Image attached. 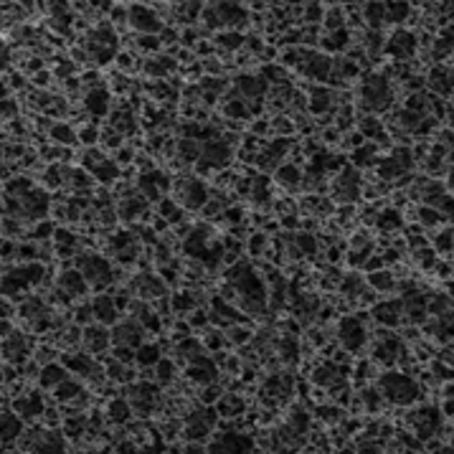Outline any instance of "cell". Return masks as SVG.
<instances>
[{
	"instance_id": "6da1fadb",
	"label": "cell",
	"mask_w": 454,
	"mask_h": 454,
	"mask_svg": "<svg viewBox=\"0 0 454 454\" xmlns=\"http://www.w3.org/2000/svg\"><path fill=\"white\" fill-rule=\"evenodd\" d=\"M373 384H376V388L381 391V396L388 406H414L421 391L416 378L409 376V373H401L396 368H386L384 373H378Z\"/></svg>"
},
{
	"instance_id": "7a4b0ae2",
	"label": "cell",
	"mask_w": 454,
	"mask_h": 454,
	"mask_svg": "<svg viewBox=\"0 0 454 454\" xmlns=\"http://www.w3.org/2000/svg\"><path fill=\"white\" fill-rule=\"evenodd\" d=\"M77 269L84 274V280L89 282L91 292H105L107 287L114 285V262L105 257V254L94 252H79L77 257Z\"/></svg>"
},
{
	"instance_id": "3957f363",
	"label": "cell",
	"mask_w": 454,
	"mask_h": 454,
	"mask_svg": "<svg viewBox=\"0 0 454 454\" xmlns=\"http://www.w3.org/2000/svg\"><path fill=\"white\" fill-rule=\"evenodd\" d=\"M335 338L340 342V348L350 350L353 356H358L368 345V328L353 312L340 315L335 322Z\"/></svg>"
},
{
	"instance_id": "277c9868",
	"label": "cell",
	"mask_w": 454,
	"mask_h": 454,
	"mask_svg": "<svg viewBox=\"0 0 454 454\" xmlns=\"http://www.w3.org/2000/svg\"><path fill=\"white\" fill-rule=\"evenodd\" d=\"M416 33L409 29H393L391 36H386L384 56L386 61H411L416 56Z\"/></svg>"
},
{
	"instance_id": "5b68a950",
	"label": "cell",
	"mask_w": 454,
	"mask_h": 454,
	"mask_svg": "<svg viewBox=\"0 0 454 454\" xmlns=\"http://www.w3.org/2000/svg\"><path fill=\"white\" fill-rule=\"evenodd\" d=\"M130 29L140 36H158L165 29V23L150 3H130Z\"/></svg>"
},
{
	"instance_id": "8992f818",
	"label": "cell",
	"mask_w": 454,
	"mask_h": 454,
	"mask_svg": "<svg viewBox=\"0 0 454 454\" xmlns=\"http://www.w3.org/2000/svg\"><path fill=\"white\" fill-rule=\"evenodd\" d=\"M183 373H186V378H188L190 384L196 386H209V384H216L218 381V373H221V368L216 365V361L211 358V353H198V356L188 358V365L183 368Z\"/></svg>"
},
{
	"instance_id": "52a82bcc",
	"label": "cell",
	"mask_w": 454,
	"mask_h": 454,
	"mask_svg": "<svg viewBox=\"0 0 454 454\" xmlns=\"http://www.w3.org/2000/svg\"><path fill=\"white\" fill-rule=\"evenodd\" d=\"M147 340V330L137 317H119L112 325V345H130V348H140L142 342Z\"/></svg>"
},
{
	"instance_id": "ba28073f",
	"label": "cell",
	"mask_w": 454,
	"mask_h": 454,
	"mask_svg": "<svg viewBox=\"0 0 454 454\" xmlns=\"http://www.w3.org/2000/svg\"><path fill=\"white\" fill-rule=\"evenodd\" d=\"M31 333L26 330H13L8 338H3V361L8 363H15L21 368L29 358H33V342H31Z\"/></svg>"
},
{
	"instance_id": "9c48e42d",
	"label": "cell",
	"mask_w": 454,
	"mask_h": 454,
	"mask_svg": "<svg viewBox=\"0 0 454 454\" xmlns=\"http://www.w3.org/2000/svg\"><path fill=\"white\" fill-rule=\"evenodd\" d=\"M112 105H114L112 91H109V86H107L105 82H99V84H94V86H84L82 107H84L86 112L97 119V122L112 112Z\"/></svg>"
},
{
	"instance_id": "30bf717a",
	"label": "cell",
	"mask_w": 454,
	"mask_h": 454,
	"mask_svg": "<svg viewBox=\"0 0 454 454\" xmlns=\"http://www.w3.org/2000/svg\"><path fill=\"white\" fill-rule=\"evenodd\" d=\"M21 201H23V221L26 224H36V221L49 218L51 206H54L51 193L46 188H41V186H36L29 196H23Z\"/></svg>"
},
{
	"instance_id": "8fae6325",
	"label": "cell",
	"mask_w": 454,
	"mask_h": 454,
	"mask_svg": "<svg viewBox=\"0 0 454 454\" xmlns=\"http://www.w3.org/2000/svg\"><path fill=\"white\" fill-rule=\"evenodd\" d=\"M216 6V13L218 18H221V26H224V31H234V33H249L246 31V26H249V10L244 8V3H226V0H221V3H213Z\"/></svg>"
},
{
	"instance_id": "7c38bea8",
	"label": "cell",
	"mask_w": 454,
	"mask_h": 454,
	"mask_svg": "<svg viewBox=\"0 0 454 454\" xmlns=\"http://www.w3.org/2000/svg\"><path fill=\"white\" fill-rule=\"evenodd\" d=\"M23 416L10 409V406H3V414H0V444H3V452H18V444L15 439L23 434Z\"/></svg>"
},
{
	"instance_id": "4fadbf2b",
	"label": "cell",
	"mask_w": 454,
	"mask_h": 454,
	"mask_svg": "<svg viewBox=\"0 0 454 454\" xmlns=\"http://www.w3.org/2000/svg\"><path fill=\"white\" fill-rule=\"evenodd\" d=\"M175 201L181 203L186 213H198L203 209V203L209 201V183H203L201 178H188V183L183 186V190L175 196Z\"/></svg>"
},
{
	"instance_id": "5bb4252c",
	"label": "cell",
	"mask_w": 454,
	"mask_h": 454,
	"mask_svg": "<svg viewBox=\"0 0 454 454\" xmlns=\"http://www.w3.org/2000/svg\"><path fill=\"white\" fill-rule=\"evenodd\" d=\"M234 89L239 91V97L246 99V102H254V99H264L266 91H269V82H266L262 74H249V71H241L236 77L231 79Z\"/></svg>"
},
{
	"instance_id": "9a60e30c",
	"label": "cell",
	"mask_w": 454,
	"mask_h": 454,
	"mask_svg": "<svg viewBox=\"0 0 454 454\" xmlns=\"http://www.w3.org/2000/svg\"><path fill=\"white\" fill-rule=\"evenodd\" d=\"M82 348L91 356H99V353H107L112 348V330H107V325H99V322H91L84 328V338H82Z\"/></svg>"
},
{
	"instance_id": "2e32d148",
	"label": "cell",
	"mask_w": 454,
	"mask_h": 454,
	"mask_svg": "<svg viewBox=\"0 0 454 454\" xmlns=\"http://www.w3.org/2000/svg\"><path fill=\"white\" fill-rule=\"evenodd\" d=\"M56 287H61L63 292H69L74 300H82V297L89 292V282L84 280V274L79 272L77 266H74V269L56 272Z\"/></svg>"
},
{
	"instance_id": "e0dca14e",
	"label": "cell",
	"mask_w": 454,
	"mask_h": 454,
	"mask_svg": "<svg viewBox=\"0 0 454 454\" xmlns=\"http://www.w3.org/2000/svg\"><path fill=\"white\" fill-rule=\"evenodd\" d=\"M91 310H94V322L99 325H107V328H112L114 322L122 317L117 312V305H114V297L107 292H99L94 300H91Z\"/></svg>"
},
{
	"instance_id": "ac0fdd59",
	"label": "cell",
	"mask_w": 454,
	"mask_h": 454,
	"mask_svg": "<svg viewBox=\"0 0 454 454\" xmlns=\"http://www.w3.org/2000/svg\"><path fill=\"white\" fill-rule=\"evenodd\" d=\"M105 419L107 426H125L130 419H135L133 404L127 401V396H112L105 404Z\"/></svg>"
},
{
	"instance_id": "d6986e66",
	"label": "cell",
	"mask_w": 454,
	"mask_h": 454,
	"mask_svg": "<svg viewBox=\"0 0 454 454\" xmlns=\"http://www.w3.org/2000/svg\"><path fill=\"white\" fill-rule=\"evenodd\" d=\"M274 356L280 358L282 365H292L294 368V363L300 361V338L280 333L274 338Z\"/></svg>"
},
{
	"instance_id": "ffe728a7",
	"label": "cell",
	"mask_w": 454,
	"mask_h": 454,
	"mask_svg": "<svg viewBox=\"0 0 454 454\" xmlns=\"http://www.w3.org/2000/svg\"><path fill=\"white\" fill-rule=\"evenodd\" d=\"M218 112L224 114V119H234V122H252V112H249V102L241 97H224L218 105Z\"/></svg>"
},
{
	"instance_id": "44dd1931",
	"label": "cell",
	"mask_w": 454,
	"mask_h": 454,
	"mask_svg": "<svg viewBox=\"0 0 454 454\" xmlns=\"http://www.w3.org/2000/svg\"><path fill=\"white\" fill-rule=\"evenodd\" d=\"M66 378H69V368H66L61 361H54V363L43 365L41 368L36 386L43 388V391H51V388H56V386L61 384V381H66Z\"/></svg>"
},
{
	"instance_id": "7402d4cb",
	"label": "cell",
	"mask_w": 454,
	"mask_h": 454,
	"mask_svg": "<svg viewBox=\"0 0 454 454\" xmlns=\"http://www.w3.org/2000/svg\"><path fill=\"white\" fill-rule=\"evenodd\" d=\"M49 140L54 142V145H61V147H82V145H79L77 127L69 125L66 119H59V122H54V127L49 130Z\"/></svg>"
},
{
	"instance_id": "603a6c76",
	"label": "cell",
	"mask_w": 454,
	"mask_h": 454,
	"mask_svg": "<svg viewBox=\"0 0 454 454\" xmlns=\"http://www.w3.org/2000/svg\"><path fill=\"white\" fill-rule=\"evenodd\" d=\"M361 18H363L368 31H384L386 26V3L370 0V3H361Z\"/></svg>"
},
{
	"instance_id": "cb8c5ba5",
	"label": "cell",
	"mask_w": 454,
	"mask_h": 454,
	"mask_svg": "<svg viewBox=\"0 0 454 454\" xmlns=\"http://www.w3.org/2000/svg\"><path fill=\"white\" fill-rule=\"evenodd\" d=\"M285 424L292 429L294 434H300V437H308L310 426H312V411H310L308 406H292L285 416Z\"/></svg>"
},
{
	"instance_id": "d4e9b609",
	"label": "cell",
	"mask_w": 454,
	"mask_h": 454,
	"mask_svg": "<svg viewBox=\"0 0 454 454\" xmlns=\"http://www.w3.org/2000/svg\"><path fill=\"white\" fill-rule=\"evenodd\" d=\"M274 183L285 190H297L302 186V168L300 165H292V162H282L280 168L274 170Z\"/></svg>"
},
{
	"instance_id": "484cf974",
	"label": "cell",
	"mask_w": 454,
	"mask_h": 454,
	"mask_svg": "<svg viewBox=\"0 0 454 454\" xmlns=\"http://www.w3.org/2000/svg\"><path fill=\"white\" fill-rule=\"evenodd\" d=\"M358 396H361V401H363L365 414H368V416H376V414H381L384 409H388V404L384 401V396H381V391L376 388V384H370V381L358 388Z\"/></svg>"
},
{
	"instance_id": "4316f807",
	"label": "cell",
	"mask_w": 454,
	"mask_h": 454,
	"mask_svg": "<svg viewBox=\"0 0 454 454\" xmlns=\"http://www.w3.org/2000/svg\"><path fill=\"white\" fill-rule=\"evenodd\" d=\"M325 8V18H322V33H338L345 29V13H342L340 3H322Z\"/></svg>"
},
{
	"instance_id": "83f0119b",
	"label": "cell",
	"mask_w": 454,
	"mask_h": 454,
	"mask_svg": "<svg viewBox=\"0 0 454 454\" xmlns=\"http://www.w3.org/2000/svg\"><path fill=\"white\" fill-rule=\"evenodd\" d=\"M33 188H36V178L31 173H18L8 183H3V193H6V196H13V198L29 196Z\"/></svg>"
},
{
	"instance_id": "f1b7e54d",
	"label": "cell",
	"mask_w": 454,
	"mask_h": 454,
	"mask_svg": "<svg viewBox=\"0 0 454 454\" xmlns=\"http://www.w3.org/2000/svg\"><path fill=\"white\" fill-rule=\"evenodd\" d=\"M84 391V384H82V378H66V381H61V384L56 386V388H51V396H54V401L56 404H69V401H74V398L79 396V393Z\"/></svg>"
},
{
	"instance_id": "f546056e",
	"label": "cell",
	"mask_w": 454,
	"mask_h": 454,
	"mask_svg": "<svg viewBox=\"0 0 454 454\" xmlns=\"http://www.w3.org/2000/svg\"><path fill=\"white\" fill-rule=\"evenodd\" d=\"M365 285L370 287V289H376L378 294H393V289H396V280H393V274L388 272V269H378V272H368L363 274Z\"/></svg>"
},
{
	"instance_id": "4dcf8cb0",
	"label": "cell",
	"mask_w": 454,
	"mask_h": 454,
	"mask_svg": "<svg viewBox=\"0 0 454 454\" xmlns=\"http://www.w3.org/2000/svg\"><path fill=\"white\" fill-rule=\"evenodd\" d=\"M226 335V342L234 345V348H241V345H249L254 338V330H252V322H234L229 328L224 330Z\"/></svg>"
},
{
	"instance_id": "1f68e13d",
	"label": "cell",
	"mask_w": 454,
	"mask_h": 454,
	"mask_svg": "<svg viewBox=\"0 0 454 454\" xmlns=\"http://www.w3.org/2000/svg\"><path fill=\"white\" fill-rule=\"evenodd\" d=\"M432 246L437 257L439 259H452V249H454V231H452V224L441 226L432 239Z\"/></svg>"
},
{
	"instance_id": "d6a6232c",
	"label": "cell",
	"mask_w": 454,
	"mask_h": 454,
	"mask_svg": "<svg viewBox=\"0 0 454 454\" xmlns=\"http://www.w3.org/2000/svg\"><path fill=\"white\" fill-rule=\"evenodd\" d=\"M201 153H203V142L193 140V137H178V158H181L186 165H196L201 160Z\"/></svg>"
},
{
	"instance_id": "836d02e7",
	"label": "cell",
	"mask_w": 454,
	"mask_h": 454,
	"mask_svg": "<svg viewBox=\"0 0 454 454\" xmlns=\"http://www.w3.org/2000/svg\"><path fill=\"white\" fill-rule=\"evenodd\" d=\"M244 41H246V36L234 33V31H221V33L213 36L216 51H226V54H236L239 49H244Z\"/></svg>"
},
{
	"instance_id": "e575fe53",
	"label": "cell",
	"mask_w": 454,
	"mask_h": 454,
	"mask_svg": "<svg viewBox=\"0 0 454 454\" xmlns=\"http://www.w3.org/2000/svg\"><path fill=\"white\" fill-rule=\"evenodd\" d=\"M292 244L305 254V259H312L320 254V241H317V234H310V231H294Z\"/></svg>"
},
{
	"instance_id": "d590c367",
	"label": "cell",
	"mask_w": 454,
	"mask_h": 454,
	"mask_svg": "<svg viewBox=\"0 0 454 454\" xmlns=\"http://www.w3.org/2000/svg\"><path fill=\"white\" fill-rule=\"evenodd\" d=\"M178 365H175V361L170 356H162L158 363H155V373H158V384L162 386V388H168L170 384H175L178 381Z\"/></svg>"
},
{
	"instance_id": "8d00e7d4",
	"label": "cell",
	"mask_w": 454,
	"mask_h": 454,
	"mask_svg": "<svg viewBox=\"0 0 454 454\" xmlns=\"http://www.w3.org/2000/svg\"><path fill=\"white\" fill-rule=\"evenodd\" d=\"M416 211H419V224L424 226V229H441V226L452 224V218H444L437 209H432V206H424V203H419L416 206Z\"/></svg>"
},
{
	"instance_id": "74e56055",
	"label": "cell",
	"mask_w": 454,
	"mask_h": 454,
	"mask_svg": "<svg viewBox=\"0 0 454 454\" xmlns=\"http://www.w3.org/2000/svg\"><path fill=\"white\" fill-rule=\"evenodd\" d=\"M356 130L365 140H376L378 135L384 133V122L378 119V114H363V117L356 119Z\"/></svg>"
},
{
	"instance_id": "f35d334b",
	"label": "cell",
	"mask_w": 454,
	"mask_h": 454,
	"mask_svg": "<svg viewBox=\"0 0 454 454\" xmlns=\"http://www.w3.org/2000/svg\"><path fill=\"white\" fill-rule=\"evenodd\" d=\"M160 358H162V348H160V345H158L155 340H145L140 348H137V358H135V363L142 368V365H155L158 361H160Z\"/></svg>"
},
{
	"instance_id": "ab89813d",
	"label": "cell",
	"mask_w": 454,
	"mask_h": 454,
	"mask_svg": "<svg viewBox=\"0 0 454 454\" xmlns=\"http://www.w3.org/2000/svg\"><path fill=\"white\" fill-rule=\"evenodd\" d=\"M411 15V6L406 3V0H398V3H386V21L384 23H391V26H401L406 23V18Z\"/></svg>"
},
{
	"instance_id": "60d3db41",
	"label": "cell",
	"mask_w": 454,
	"mask_h": 454,
	"mask_svg": "<svg viewBox=\"0 0 454 454\" xmlns=\"http://www.w3.org/2000/svg\"><path fill=\"white\" fill-rule=\"evenodd\" d=\"M322 18H325V8L322 3H305V13H302V26L305 29H320Z\"/></svg>"
},
{
	"instance_id": "b9f144b4",
	"label": "cell",
	"mask_w": 454,
	"mask_h": 454,
	"mask_svg": "<svg viewBox=\"0 0 454 454\" xmlns=\"http://www.w3.org/2000/svg\"><path fill=\"white\" fill-rule=\"evenodd\" d=\"M56 221H51V218H43V221H36L33 226H31L29 236L31 241H49V239H54V231H56Z\"/></svg>"
},
{
	"instance_id": "7bdbcfd3",
	"label": "cell",
	"mask_w": 454,
	"mask_h": 454,
	"mask_svg": "<svg viewBox=\"0 0 454 454\" xmlns=\"http://www.w3.org/2000/svg\"><path fill=\"white\" fill-rule=\"evenodd\" d=\"M266 244H269V236H266L264 231H254L252 236L246 239V254H249V259H262V254H264Z\"/></svg>"
},
{
	"instance_id": "ee69618b",
	"label": "cell",
	"mask_w": 454,
	"mask_h": 454,
	"mask_svg": "<svg viewBox=\"0 0 454 454\" xmlns=\"http://www.w3.org/2000/svg\"><path fill=\"white\" fill-rule=\"evenodd\" d=\"M77 135H79V145L82 147H99V142H102V127L99 125L79 127Z\"/></svg>"
},
{
	"instance_id": "f6af8a7d",
	"label": "cell",
	"mask_w": 454,
	"mask_h": 454,
	"mask_svg": "<svg viewBox=\"0 0 454 454\" xmlns=\"http://www.w3.org/2000/svg\"><path fill=\"white\" fill-rule=\"evenodd\" d=\"M224 386L218 384H209V386H201V391H198V404H203V406H216V401L221 396H224Z\"/></svg>"
},
{
	"instance_id": "bcb514c9",
	"label": "cell",
	"mask_w": 454,
	"mask_h": 454,
	"mask_svg": "<svg viewBox=\"0 0 454 454\" xmlns=\"http://www.w3.org/2000/svg\"><path fill=\"white\" fill-rule=\"evenodd\" d=\"M201 69H203V77H229V66L218 56H211V59H203L201 61Z\"/></svg>"
},
{
	"instance_id": "7dc6e473",
	"label": "cell",
	"mask_w": 454,
	"mask_h": 454,
	"mask_svg": "<svg viewBox=\"0 0 454 454\" xmlns=\"http://www.w3.org/2000/svg\"><path fill=\"white\" fill-rule=\"evenodd\" d=\"M71 320L77 322V325H82V328H86V325H91L94 322V310H91V302H79L77 308H71Z\"/></svg>"
},
{
	"instance_id": "c3c4849f",
	"label": "cell",
	"mask_w": 454,
	"mask_h": 454,
	"mask_svg": "<svg viewBox=\"0 0 454 454\" xmlns=\"http://www.w3.org/2000/svg\"><path fill=\"white\" fill-rule=\"evenodd\" d=\"M15 262H18V264L38 262V241H31V239L21 241V244H18V257H15Z\"/></svg>"
},
{
	"instance_id": "681fc988",
	"label": "cell",
	"mask_w": 454,
	"mask_h": 454,
	"mask_svg": "<svg viewBox=\"0 0 454 454\" xmlns=\"http://www.w3.org/2000/svg\"><path fill=\"white\" fill-rule=\"evenodd\" d=\"M112 158H114V162H117L119 168H133V165H135V158H137V150H135V147L130 145V142H125V145L119 147V150L112 155Z\"/></svg>"
},
{
	"instance_id": "f907efd6",
	"label": "cell",
	"mask_w": 454,
	"mask_h": 454,
	"mask_svg": "<svg viewBox=\"0 0 454 454\" xmlns=\"http://www.w3.org/2000/svg\"><path fill=\"white\" fill-rule=\"evenodd\" d=\"M109 353H112L114 361H119V363H127V365H133L135 358H137V350L130 348V345H112V348H109Z\"/></svg>"
},
{
	"instance_id": "816d5d0a",
	"label": "cell",
	"mask_w": 454,
	"mask_h": 454,
	"mask_svg": "<svg viewBox=\"0 0 454 454\" xmlns=\"http://www.w3.org/2000/svg\"><path fill=\"white\" fill-rule=\"evenodd\" d=\"M426 368L432 370V376L437 378V381H452V365L449 363H441V361L432 358V361L426 363Z\"/></svg>"
},
{
	"instance_id": "f5cc1de1",
	"label": "cell",
	"mask_w": 454,
	"mask_h": 454,
	"mask_svg": "<svg viewBox=\"0 0 454 454\" xmlns=\"http://www.w3.org/2000/svg\"><path fill=\"white\" fill-rule=\"evenodd\" d=\"M441 282H452V259H437V264L432 266V274Z\"/></svg>"
},
{
	"instance_id": "db71d44e",
	"label": "cell",
	"mask_w": 454,
	"mask_h": 454,
	"mask_svg": "<svg viewBox=\"0 0 454 454\" xmlns=\"http://www.w3.org/2000/svg\"><path fill=\"white\" fill-rule=\"evenodd\" d=\"M244 49L252 54L254 59H259V54L266 49V43H264V38L259 33H246V41H244Z\"/></svg>"
},
{
	"instance_id": "11a10c76",
	"label": "cell",
	"mask_w": 454,
	"mask_h": 454,
	"mask_svg": "<svg viewBox=\"0 0 454 454\" xmlns=\"http://www.w3.org/2000/svg\"><path fill=\"white\" fill-rule=\"evenodd\" d=\"M158 38H160L162 49H168V46H175L178 43V26H165V29L158 33Z\"/></svg>"
},
{
	"instance_id": "9f6ffc18",
	"label": "cell",
	"mask_w": 454,
	"mask_h": 454,
	"mask_svg": "<svg viewBox=\"0 0 454 454\" xmlns=\"http://www.w3.org/2000/svg\"><path fill=\"white\" fill-rule=\"evenodd\" d=\"M361 269H363V274L378 272V269H384V259L378 257V254H370V257L363 262V266H361Z\"/></svg>"
}]
</instances>
